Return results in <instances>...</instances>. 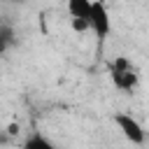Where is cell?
I'll return each mask as SVG.
<instances>
[{
  "label": "cell",
  "mask_w": 149,
  "mask_h": 149,
  "mask_svg": "<svg viewBox=\"0 0 149 149\" xmlns=\"http://www.w3.org/2000/svg\"><path fill=\"white\" fill-rule=\"evenodd\" d=\"M14 44H16V33H14V26L0 19V56H2L7 49H12Z\"/></svg>",
  "instance_id": "5"
},
{
  "label": "cell",
  "mask_w": 149,
  "mask_h": 149,
  "mask_svg": "<svg viewBox=\"0 0 149 149\" xmlns=\"http://www.w3.org/2000/svg\"><path fill=\"white\" fill-rule=\"evenodd\" d=\"M16 128H19V126H16V123H12V126H9V128H7V133H9V135H16V133H19V130H16Z\"/></svg>",
  "instance_id": "9"
},
{
  "label": "cell",
  "mask_w": 149,
  "mask_h": 149,
  "mask_svg": "<svg viewBox=\"0 0 149 149\" xmlns=\"http://www.w3.org/2000/svg\"><path fill=\"white\" fill-rule=\"evenodd\" d=\"M23 149H56L42 133H30L26 140H23Z\"/></svg>",
  "instance_id": "6"
},
{
  "label": "cell",
  "mask_w": 149,
  "mask_h": 149,
  "mask_svg": "<svg viewBox=\"0 0 149 149\" xmlns=\"http://www.w3.org/2000/svg\"><path fill=\"white\" fill-rule=\"evenodd\" d=\"M109 70L126 72V70H135V65L130 63V58H128V56H116L114 61H109Z\"/></svg>",
  "instance_id": "7"
},
{
  "label": "cell",
  "mask_w": 149,
  "mask_h": 149,
  "mask_svg": "<svg viewBox=\"0 0 149 149\" xmlns=\"http://www.w3.org/2000/svg\"><path fill=\"white\" fill-rule=\"evenodd\" d=\"M88 12H91V0H68L70 19H81L88 23Z\"/></svg>",
  "instance_id": "4"
},
{
  "label": "cell",
  "mask_w": 149,
  "mask_h": 149,
  "mask_svg": "<svg viewBox=\"0 0 149 149\" xmlns=\"http://www.w3.org/2000/svg\"><path fill=\"white\" fill-rule=\"evenodd\" d=\"M112 121L116 123V128L121 130V135H123L130 144H135V147H142V144H144L147 135H144L142 123H140L135 116H130V114H126V112H116V114L112 116Z\"/></svg>",
  "instance_id": "2"
},
{
  "label": "cell",
  "mask_w": 149,
  "mask_h": 149,
  "mask_svg": "<svg viewBox=\"0 0 149 149\" xmlns=\"http://www.w3.org/2000/svg\"><path fill=\"white\" fill-rule=\"evenodd\" d=\"M109 77H112V84L114 88L123 91V93H133L137 88V70H126V72H119V70H109Z\"/></svg>",
  "instance_id": "3"
},
{
  "label": "cell",
  "mask_w": 149,
  "mask_h": 149,
  "mask_svg": "<svg viewBox=\"0 0 149 149\" xmlns=\"http://www.w3.org/2000/svg\"><path fill=\"white\" fill-rule=\"evenodd\" d=\"M70 28H72L74 33H86V30H88V23L81 21V19H70Z\"/></svg>",
  "instance_id": "8"
},
{
  "label": "cell",
  "mask_w": 149,
  "mask_h": 149,
  "mask_svg": "<svg viewBox=\"0 0 149 149\" xmlns=\"http://www.w3.org/2000/svg\"><path fill=\"white\" fill-rule=\"evenodd\" d=\"M88 30L95 35L98 40V54L102 51L105 47V40L109 37L112 33V19H109V12H107V5L95 0L91 2V12H88Z\"/></svg>",
  "instance_id": "1"
}]
</instances>
